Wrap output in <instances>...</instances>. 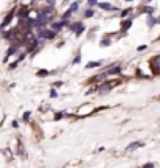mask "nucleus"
<instances>
[{
	"mask_svg": "<svg viewBox=\"0 0 160 168\" xmlns=\"http://www.w3.org/2000/svg\"><path fill=\"white\" fill-rule=\"evenodd\" d=\"M131 25H132V20H125L123 22V30H127Z\"/></svg>",
	"mask_w": 160,
	"mask_h": 168,
	"instance_id": "nucleus-8",
	"label": "nucleus"
},
{
	"mask_svg": "<svg viewBox=\"0 0 160 168\" xmlns=\"http://www.w3.org/2000/svg\"><path fill=\"white\" fill-rule=\"evenodd\" d=\"M145 11L148 13V14H151V13L154 11V8H151V6H146V8H145Z\"/></svg>",
	"mask_w": 160,
	"mask_h": 168,
	"instance_id": "nucleus-16",
	"label": "nucleus"
},
{
	"mask_svg": "<svg viewBox=\"0 0 160 168\" xmlns=\"http://www.w3.org/2000/svg\"><path fill=\"white\" fill-rule=\"evenodd\" d=\"M129 13H131V10H125V11H123V13H121V16H123V17H125V16H127V14H129Z\"/></svg>",
	"mask_w": 160,
	"mask_h": 168,
	"instance_id": "nucleus-17",
	"label": "nucleus"
},
{
	"mask_svg": "<svg viewBox=\"0 0 160 168\" xmlns=\"http://www.w3.org/2000/svg\"><path fill=\"white\" fill-rule=\"evenodd\" d=\"M70 14H72V11H70V10H68V11L65 13V14H64V19H67V17H68V16H70Z\"/></svg>",
	"mask_w": 160,
	"mask_h": 168,
	"instance_id": "nucleus-18",
	"label": "nucleus"
},
{
	"mask_svg": "<svg viewBox=\"0 0 160 168\" xmlns=\"http://www.w3.org/2000/svg\"><path fill=\"white\" fill-rule=\"evenodd\" d=\"M149 66H151V70L154 72L155 75H160V56H155V58H152L151 59V62H149Z\"/></svg>",
	"mask_w": 160,
	"mask_h": 168,
	"instance_id": "nucleus-1",
	"label": "nucleus"
},
{
	"mask_svg": "<svg viewBox=\"0 0 160 168\" xmlns=\"http://www.w3.org/2000/svg\"><path fill=\"white\" fill-rule=\"evenodd\" d=\"M99 8H103V10H107V11H113L115 8H113L111 3H107V2H104V3H99Z\"/></svg>",
	"mask_w": 160,
	"mask_h": 168,
	"instance_id": "nucleus-5",
	"label": "nucleus"
},
{
	"mask_svg": "<svg viewBox=\"0 0 160 168\" xmlns=\"http://www.w3.org/2000/svg\"><path fill=\"white\" fill-rule=\"evenodd\" d=\"M11 17H13V14H10V16L6 17V19H5V22H3V24H2V28H3V26H6L8 24H10V22H11Z\"/></svg>",
	"mask_w": 160,
	"mask_h": 168,
	"instance_id": "nucleus-10",
	"label": "nucleus"
},
{
	"mask_svg": "<svg viewBox=\"0 0 160 168\" xmlns=\"http://www.w3.org/2000/svg\"><path fill=\"white\" fill-rule=\"evenodd\" d=\"M39 36H40V38H44V39H53L54 38V31H51V30H40Z\"/></svg>",
	"mask_w": 160,
	"mask_h": 168,
	"instance_id": "nucleus-2",
	"label": "nucleus"
},
{
	"mask_svg": "<svg viewBox=\"0 0 160 168\" xmlns=\"http://www.w3.org/2000/svg\"><path fill=\"white\" fill-rule=\"evenodd\" d=\"M140 146H143V142H132L129 146H127V151H132V149H137Z\"/></svg>",
	"mask_w": 160,
	"mask_h": 168,
	"instance_id": "nucleus-4",
	"label": "nucleus"
},
{
	"mask_svg": "<svg viewBox=\"0 0 160 168\" xmlns=\"http://www.w3.org/2000/svg\"><path fill=\"white\" fill-rule=\"evenodd\" d=\"M145 48H146V45H140V47H138V50H140V52H143Z\"/></svg>",
	"mask_w": 160,
	"mask_h": 168,
	"instance_id": "nucleus-20",
	"label": "nucleus"
},
{
	"mask_svg": "<svg viewBox=\"0 0 160 168\" xmlns=\"http://www.w3.org/2000/svg\"><path fill=\"white\" fill-rule=\"evenodd\" d=\"M64 25H67V20H62V22H56V24H53V28H54V30H61Z\"/></svg>",
	"mask_w": 160,
	"mask_h": 168,
	"instance_id": "nucleus-6",
	"label": "nucleus"
},
{
	"mask_svg": "<svg viewBox=\"0 0 160 168\" xmlns=\"http://www.w3.org/2000/svg\"><path fill=\"white\" fill-rule=\"evenodd\" d=\"M92 16H93V11L92 10H87V11L84 13V17H92Z\"/></svg>",
	"mask_w": 160,
	"mask_h": 168,
	"instance_id": "nucleus-14",
	"label": "nucleus"
},
{
	"mask_svg": "<svg viewBox=\"0 0 160 168\" xmlns=\"http://www.w3.org/2000/svg\"><path fill=\"white\" fill-rule=\"evenodd\" d=\"M106 73H107V75H117V73H120V67H113V69H109V70H106Z\"/></svg>",
	"mask_w": 160,
	"mask_h": 168,
	"instance_id": "nucleus-7",
	"label": "nucleus"
},
{
	"mask_svg": "<svg viewBox=\"0 0 160 168\" xmlns=\"http://www.w3.org/2000/svg\"><path fill=\"white\" fill-rule=\"evenodd\" d=\"M99 64H101V62H89L87 67H89V69H92V67H98Z\"/></svg>",
	"mask_w": 160,
	"mask_h": 168,
	"instance_id": "nucleus-12",
	"label": "nucleus"
},
{
	"mask_svg": "<svg viewBox=\"0 0 160 168\" xmlns=\"http://www.w3.org/2000/svg\"><path fill=\"white\" fill-rule=\"evenodd\" d=\"M28 13H30V10L24 8V11H20V13H19V16H20V17H22V16H28Z\"/></svg>",
	"mask_w": 160,
	"mask_h": 168,
	"instance_id": "nucleus-13",
	"label": "nucleus"
},
{
	"mask_svg": "<svg viewBox=\"0 0 160 168\" xmlns=\"http://www.w3.org/2000/svg\"><path fill=\"white\" fill-rule=\"evenodd\" d=\"M78 6H79V3H78V2H73L72 5H70V11H72V13H73V11H76V10H78Z\"/></svg>",
	"mask_w": 160,
	"mask_h": 168,
	"instance_id": "nucleus-9",
	"label": "nucleus"
},
{
	"mask_svg": "<svg viewBox=\"0 0 160 168\" xmlns=\"http://www.w3.org/2000/svg\"><path fill=\"white\" fill-rule=\"evenodd\" d=\"M159 98H160V97H159Z\"/></svg>",
	"mask_w": 160,
	"mask_h": 168,
	"instance_id": "nucleus-22",
	"label": "nucleus"
},
{
	"mask_svg": "<svg viewBox=\"0 0 160 168\" xmlns=\"http://www.w3.org/2000/svg\"><path fill=\"white\" fill-rule=\"evenodd\" d=\"M38 75H39V76H47V75H48V72H47V70H40Z\"/></svg>",
	"mask_w": 160,
	"mask_h": 168,
	"instance_id": "nucleus-15",
	"label": "nucleus"
},
{
	"mask_svg": "<svg viewBox=\"0 0 160 168\" xmlns=\"http://www.w3.org/2000/svg\"><path fill=\"white\" fill-rule=\"evenodd\" d=\"M107 45H111V39H103L101 40V47H107Z\"/></svg>",
	"mask_w": 160,
	"mask_h": 168,
	"instance_id": "nucleus-11",
	"label": "nucleus"
},
{
	"mask_svg": "<svg viewBox=\"0 0 160 168\" xmlns=\"http://www.w3.org/2000/svg\"><path fill=\"white\" fill-rule=\"evenodd\" d=\"M127 2H132V0H127Z\"/></svg>",
	"mask_w": 160,
	"mask_h": 168,
	"instance_id": "nucleus-21",
	"label": "nucleus"
},
{
	"mask_svg": "<svg viewBox=\"0 0 160 168\" xmlns=\"http://www.w3.org/2000/svg\"><path fill=\"white\" fill-rule=\"evenodd\" d=\"M89 5H97V0H89Z\"/></svg>",
	"mask_w": 160,
	"mask_h": 168,
	"instance_id": "nucleus-19",
	"label": "nucleus"
},
{
	"mask_svg": "<svg viewBox=\"0 0 160 168\" xmlns=\"http://www.w3.org/2000/svg\"><path fill=\"white\" fill-rule=\"evenodd\" d=\"M70 30H73L76 34H81V33H83V30H84V26L81 25V24H75V25L70 26Z\"/></svg>",
	"mask_w": 160,
	"mask_h": 168,
	"instance_id": "nucleus-3",
	"label": "nucleus"
}]
</instances>
